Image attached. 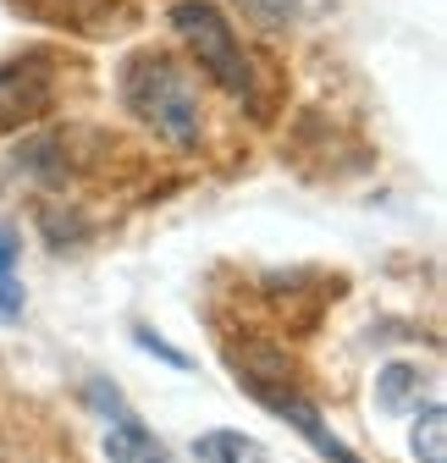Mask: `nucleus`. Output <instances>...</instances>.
<instances>
[{
  "mask_svg": "<svg viewBox=\"0 0 447 463\" xmlns=\"http://www.w3.org/2000/svg\"><path fill=\"white\" fill-rule=\"evenodd\" d=\"M117 89H122V105L155 138H166L172 149H199L204 110H199V89H194V78H188V67L177 61V55L133 50L117 67Z\"/></svg>",
  "mask_w": 447,
  "mask_h": 463,
  "instance_id": "1",
  "label": "nucleus"
},
{
  "mask_svg": "<svg viewBox=\"0 0 447 463\" xmlns=\"http://www.w3.org/2000/svg\"><path fill=\"white\" fill-rule=\"evenodd\" d=\"M172 33L188 44V55L199 61V72L215 83V89H227L233 99L254 105V67H249V50L243 39L233 33L227 12L215 6V0H177L172 6Z\"/></svg>",
  "mask_w": 447,
  "mask_h": 463,
  "instance_id": "2",
  "label": "nucleus"
},
{
  "mask_svg": "<svg viewBox=\"0 0 447 463\" xmlns=\"http://www.w3.org/2000/svg\"><path fill=\"white\" fill-rule=\"evenodd\" d=\"M55 99V83H50V67L39 55L28 61H0V133H23L28 122L50 110Z\"/></svg>",
  "mask_w": 447,
  "mask_h": 463,
  "instance_id": "3",
  "label": "nucleus"
},
{
  "mask_svg": "<svg viewBox=\"0 0 447 463\" xmlns=\"http://www.w3.org/2000/svg\"><path fill=\"white\" fill-rule=\"evenodd\" d=\"M105 463H177L172 447H166L138 414H122V420H105V441H100Z\"/></svg>",
  "mask_w": 447,
  "mask_h": 463,
  "instance_id": "4",
  "label": "nucleus"
},
{
  "mask_svg": "<svg viewBox=\"0 0 447 463\" xmlns=\"http://www.w3.org/2000/svg\"><path fill=\"white\" fill-rule=\"evenodd\" d=\"M420 392H425V370L409 359H393V364L376 370V409L381 414H414Z\"/></svg>",
  "mask_w": 447,
  "mask_h": 463,
  "instance_id": "5",
  "label": "nucleus"
},
{
  "mask_svg": "<svg viewBox=\"0 0 447 463\" xmlns=\"http://www.w3.org/2000/svg\"><path fill=\"white\" fill-rule=\"evenodd\" d=\"M17 265H23V232L12 221H0V326H17L23 320V281H17Z\"/></svg>",
  "mask_w": 447,
  "mask_h": 463,
  "instance_id": "6",
  "label": "nucleus"
},
{
  "mask_svg": "<svg viewBox=\"0 0 447 463\" xmlns=\"http://www.w3.org/2000/svg\"><path fill=\"white\" fill-rule=\"evenodd\" d=\"M194 458L199 463H271L265 441H254L243 430H204V436H194Z\"/></svg>",
  "mask_w": 447,
  "mask_h": 463,
  "instance_id": "7",
  "label": "nucleus"
},
{
  "mask_svg": "<svg viewBox=\"0 0 447 463\" xmlns=\"http://www.w3.org/2000/svg\"><path fill=\"white\" fill-rule=\"evenodd\" d=\"M414 436H409V452L414 463H447V409L431 402V409H414Z\"/></svg>",
  "mask_w": 447,
  "mask_h": 463,
  "instance_id": "8",
  "label": "nucleus"
},
{
  "mask_svg": "<svg viewBox=\"0 0 447 463\" xmlns=\"http://www.w3.org/2000/svg\"><path fill=\"white\" fill-rule=\"evenodd\" d=\"M331 6V0H243V12L265 28H299L309 17H320Z\"/></svg>",
  "mask_w": 447,
  "mask_h": 463,
  "instance_id": "9",
  "label": "nucleus"
},
{
  "mask_svg": "<svg viewBox=\"0 0 447 463\" xmlns=\"http://www.w3.org/2000/svg\"><path fill=\"white\" fill-rule=\"evenodd\" d=\"M133 342L144 347V354H155L160 364H172V370H183V375H194V370H199V364H194V359L183 354V347H172V342H166V336H155L149 326H133Z\"/></svg>",
  "mask_w": 447,
  "mask_h": 463,
  "instance_id": "10",
  "label": "nucleus"
},
{
  "mask_svg": "<svg viewBox=\"0 0 447 463\" xmlns=\"http://www.w3.org/2000/svg\"><path fill=\"white\" fill-rule=\"evenodd\" d=\"M83 397H89V409H94V414H105V420H122V414H133L128 402H122V392H117V381H105V375H94V381L83 386Z\"/></svg>",
  "mask_w": 447,
  "mask_h": 463,
  "instance_id": "11",
  "label": "nucleus"
}]
</instances>
